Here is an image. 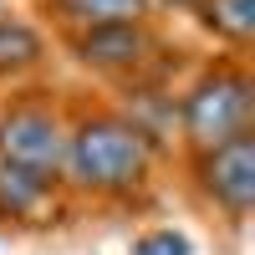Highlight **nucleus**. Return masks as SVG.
I'll list each match as a JSON object with an SVG mask.
<instances>
[{
	"label": "nucleus",
	"mask_w": 255,
	"mask_h": 255,
	"mask_svg": "<svg viewBox=\"0 0 255 255\" xmlns=\"http://www.w3.org/2000/svg\"><path fill=\"white\" fill-rule=\"evenodd\" d=\"M158 163L153 133L118 108H82L67 123L61 189L92 204H133L148 194Z\"/></svg>",
	"instance_id": "obj_1"
},
{
	"label": "nucleus",
	"mask_w": 255,
	"mask_h": 255,
	"mask_svg": "<svg viewBox=\"0 0 255 255\" xmlns=\"http://www.w3.org/2000/svg\"><path fill=\"white\" fill-rule=\"evenodd\" d=\"M46 61V41L31 20L0 10V82H20Z\"/></svg>",
	"instance_id": "obj_8"
},
{
	"label": "nucleus",
	"mask_w": 255,
	"mask_h": 255,
	"mask_svg": "<svg viewBox=\"0 0 255 255\" xmlns=\"http://www.w3.org/2000/svg\"><path fill=\"white\" fill-rule=\"evenodd\" d=\"M194 245H189V235H179V230H143V235L133 240V255H189Z\"/></svg>",
	"instance_id": "obj_10"
},
{
	"label": "nucleus",
	"mask_w": 255,
	"mask_h": 255,
	"mask_svg": "<svg viewBox=\"0 0 255 255\" xmlns=\"http://www.w3.org/2000/svg\"><path fill=\"white\" fill-rule=\"evenodd\" d=\"M67 46H72V56L87 72L128 77V72H138L143 61H148L153 36H148V20H143V26H97V31H72Z\"/></svg>",
	"instance_id": "obj_6"
},
{
	"label": "nucleus",
	"mask_w": 255,
	"mask_h": 255,
	"mask_svg": "<svg viewBox=\"0 0 255 255\" xmlns=\"http://www.w3.org/2000/svg\"><path fill=\"white\" fill-rule=\"evenodd\" d=\"M204 26L240 56L250 46V36H255V0H209L204 5Z\"/></svg>",
	"instance_id": "obj_9"
},
{
	"label": "nucleus",
	"mask_w": 255,
	"mask_h": 255,
	"mask_svg": "<svg viewBox=\"0 0 255 255\" xmlns=\"http://www.w3.org/2000/svg\"><path fill=\"white\" fill-rule=\"evenodd\" d=\"M240 133H255V77L245 61H215L204 67L179 97V143L184 153H209Z\"/></svg>",
	"instance_id": "obj_2"
},
{
	"label": "nucleus",
	"mask_w": 255,
	"mask_h": 255,
	"mask_svg": "<svg viewBox=\"0 0 255 255\" xmlns=\"http://www.w3.org/2000/svg\"><path fill=\"white\" fill-rule=\"evenodd\" d=\"M189 184L225 225H245L255 209V133H240L209 153L189 158Z\"/></svg>",
	"instance_id": "obj_4"
},
{
	"label": "nucleus",
	"mask_w": 255,
	"mask_h": 255,
	"mask_svg": "<svg viewBox=\"0 0 255 255\" xmlns=\"http://www.w3.org/2000/svg\"><path fill=\"white\" fill-rule=\"evenodd\" d=\"M46 10L67 31H97V26H143L153 15V0H46Z\"/></svg>",
	"instance_id": "obj_7"
},
{
	"label": "nucleus",
	"mask_w": 255,
	"mask_h": 255,
	"mask_svg": "<svg viewBox=\"0 0 255 255\" xmlns=\"http://www.w3.org/2000/svg\"><path fill=\"white\" fill-rule=\"evenodd\" d=\"M61 199H67L61 179L0 163V225L5 230H46V225H56Z\"/></svg>",
	"instance_id": "obj_5"
},
{
	"label": "nucleus",
	"mask_w": 255,
	"mask_h": 255,
	"mask_svg": "<svg viewBox=\"0 0 255 255\" xmlns=\"http://www.w3.org/2000/svg\"><path fill=\"white\" fill-rule=\"evenodd\" d=\"M67 123L46 92H20L0 108V163L31 168V174L61 179V158H67Z\"/></svg>",
	"instance_id": "obj_3"
}]
</instances>
